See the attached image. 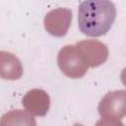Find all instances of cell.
<instances>
[{"label": "cell", "instance_id": "cell-1", "mask_svg": "<svg viewBox=\"0 0 126 126\" xmlns=\"http://www.w3.org/2000/svg\"><path fill=\"white\" fill-rule=\"evenodd\" d=\"M115 18L116 8L110 0H84L78 9L79 29L88 36L107 33Z\"/></svg>", "mask_w": 126, "mask_h": 126}, {"label": "cell", "instance_id": "cell-2", "mask_svg": "<svg viewBox=\"0 0 126 126\" xmlns=\"http://www.w3.org/2000/svg\"><path fill=\"white\" fill-rule=\"evenodd\" d=\"M101 118L97 125H116L126 114V92L124 90L107 93L97 106Z\"/></svg>", "mask_w": 126, "mask_h": 126}, {"label": "cell", "instance_id": "cell-3", "mask_svg": "<svg viewBox=\"0 0 126 126\" xmlns=\"http://www.w3.org/2000/svg\"><path fill=\"white\" fill-rule=\"evenodd\" d=\"M57 64L60 71L71 79L82 78L89 70V67L83 60L76 44L65 45L59 50Z\"/></svg>", "mask_w": 126, "mask_h": 126}, {"label": "cell", "instance_id": "cell-4", "mask_svg": "<svg viewBox=\"0 0 126 126\" xmlns=\"http://www.w3.org/2000/svg\"><path fill=\"white\" fill-rule=\"evenodd\" d=\"M76 46L89 68H95L102 65L108 58L107 46L95 39L81 40Z\"/></svg>", "mask_w": 126, "mask_h": 126}, {"label": "cell", "instance_id": "cell-5", "mask_svg": "<svg viewBox=\"0 0 126 126\" xmlns=\"http://www.w3.org/2000/svg\"><path fill=\"white\" fill-rule=\"evenodd\" d=\"M72 22V12L68 8H57L49 11L43 20L48 33L56 37L66 35Z\"/></svg>", "mask_w": 126, "mask_h": 126}, {"label": "cell", "instance_id": "cell-6", "mask_svg": "<svg viewBox=\"0 0 126 126\" xmlns=\"http://www.w3.org/2000/svg\"><path fill=\"white\" fill-rule=\"evenodd\" d=\"M22 103L31 114L35 116H44L49 110L50 98L45 91L33 89L25 94Z\"/></svg>", "mask_w": 126, "mask_h": 126}, {"label": "cell", "instance_id": "cell-7", "mask_svg": "<svg viewBox=\"0 0 126 126\" xmlns=\"http://www.w3.org/2000/svg\"><path fill=\"white\" fill-rule=\"evenodd\" d=\"M24 73L20 59L8 51H0V78L7 81L19 80Z\"/></svg>", "mask_w": 126, "mask_h": 126}, {"label": "cell", "instance_id": "cell-8", "mask_svg": "<svg viewBox=\"0 0 126 126\" xmlns=\"http://www.w3.org/2000/svg\"><path fill=\"white\" fill-rule=\"evenodd\" d=\"M35 120L29 111L17 109L7 112L1 117L0 125H35Z\"/></svg>", "mask_w": 126, "mask_h": 126}]
</instances>
